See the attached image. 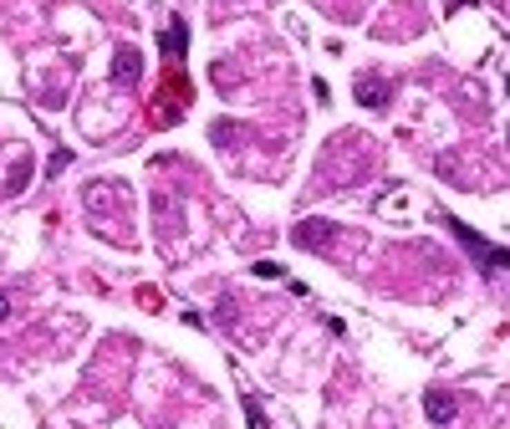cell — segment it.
Listing matches in <instances>:
<instances>
[{
    "instance_id": "6da1fadb",
    "label": "cell",
    "mask_w": 510,
    "mask_h": 429,
    "mask_svg": "<svg viewBox=\"0 0 510 429\" xmlns=\"http://www.w3.org/2000/svg\"><path fill=\"white\" fill-rule=\"evenodd\" d=\"M87 210H92V215L128 210V189H123V184H112V179H97V184L87 189Z\"/></svg>"
},
{
    "instance_id": "7a4b0ae2",
    "label": "cell",
    "mask_w": 510,
    "mask_h": 429,
    "mask_svg": "<svg viewBox=\"0 0 510 429\" xmlns=\"http://www.w3.org/2000/svg\"><path fill=\"white\" fill-rule=\"evenodd\" d=\"M449 230H454V236H460L469 251L480 256V261H485V271H505V251H500V245H485V240H480L469 225H460V220H449Z\"/></svg>"
},
{
    "instance_id": "3957f363",
    "label": "cell",
    "mask_w": 510,
    "mask_h": 429,
    "mask_svg": "<svg viewBox=\"0 0 510 429\" xmlns=\"http://www.w3.org/2000/svg\"><path fill=\"white\" fill-rule=\"evenodd\" d=\"M332 230H337V225H322V220H302V225L291 230V240L302 245V251H326V245L337 240Z\"/></svg>"
},
{
    "instance_id": "277c9868",
    "label": "cell",
    "mask_w": 510,
    "mask_h": 429,
    "mask_svg": "<svg viewBox=\"0 0 510 429\" xmlns=\"http://www.w3.org/2000/svg\"><path fill=\"white\" fill-rule=\"evenodd\" d=\"M159 51L179 67V61H184V51H189V26H184V21H168L164 31H159Z\"/></svg>"
},
{
    "instance_id": "5b68a950",
    "label": "cell",
    "mask_w": 510,
    "mask_h": 429,
    "mask_svg": "<svg viewBox=\"0 0 510 429\" xmlns=\"http://www.w3.org/2000/svg\"><path fill=\"white\" fill-rule=\"evenodd\" d=\"M112 82H123V87L138 82V51H133V46H117V57H112Z\"/></svg>"
},
{
    "instance_id": "8992f818",
    "label": "cell",
    "mask_w": 510,
    "mask_h": 429,
    "mask_svg": "<svg viewBox=\"0 0 510 429\" xmlns=\"http://www.w3.org/2000/svg\"><path fill=\"white\" fill-rule=\"evenodd\" d=\"M357 102L362 108H388V82L383 77H357Z\"/></svg>"
},
{
    "instance_id": "52a82bcc",
    "label": "cell",
    "mask_w": 510,
    "mask_h": 429,
    "mask_svg": "<svg viewBox=\"0 0 510 429\" xmlns=\"http://www.w3.org/2000/svg\"><path fill=\"white\" fill-rule=\"evenodd\" d=\"M454 409H460V404H454L449 394H439V388H434V394H424V414H429L434 424H449V419H454Z\"/></svg>"
},
{
    "instance_id": "ba28073f",
    "label": "cell",
    "mask_w": 510,
    "mask_h": 429,
    "mask_svg": "<svg viewBox=\"0 0 510 429\" xmlns=\"http://www.w3.org/2000/svg\"><path fill=\"white\" fill-rule=\"evenodd\" d=\"M240 409H245V424L251 429H271V419H266V409H260L255 394H240Z\"/></svg>"
},
{
    "instance_id": "9c48e42d",
    "label": "cell",
    "mask_w": 510,
    "mask_h": 429,
    "mask_svg": "<svg viewBox=\"0 0 510 429\" xmlns=\"http://www.w3.org/2000/svg\"><path fill=\"white\" fill-rule=\"evenodd\" d=\"M251 271H255V276H260V281H276V276H281V266H276V261H255Z\"/></svg>"
},
{
    "instance_id": "30bf717a",
    "label": "cell",
    "mask_w": 510,
    "mask_h": 429,
    "mask_svg": "<svg viewBox=\"0 0 510 429\" xmlns=\"http://www.w3.org/2000/svg\"><path fill=\"white\" fill-rule=\"evenodd\" d=\"M6 317H10V296L0 292V322H6Z\"/></svg>"
}]
</instances>
